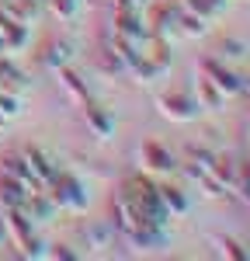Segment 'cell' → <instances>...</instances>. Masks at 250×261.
Instances as JSON below:
<instances>
[{
	"instance_id": "cell-9",
	"label": "cell",
	"mask_w": 250,
	"mask_h": 261,
	"mask_svg": "<svg viewBox=\"0 0 250 261\" xmlns=\"http://www.w3.org/2000/svg\"><path fill=\"white\" fill-rule=\"evenodd\" d=\"M21 209H24V213H28V216H32L35 223H49L52 216H56V213H59V205L49 199V192H45V188H35V192H28V199H24V205H21Z\"/></svg>"
},
{
	"instance_id": "cell-25",
	"label": "cell",
	"mask_w": 250,
	"mask_h": 261,
	"mask_svg": "<svg viewBox=\"0 0 250 261\" xmlns=\"http://www.w3.org/2000/svg\"><path fill=\"white\" fill-rule=\"evenodd\" d=\"M240 94H250V81H243V87H240Z\"/></svg>"
},
{
	"instance_id": "cell-23",
	"label": "cell",
	"mask_w": 250,
	"mask_h": 261,
	"mask_svg": "<svg viewBox=\"0 0 250 261\" xmlns=\"http://www.w3.org/2000/svg\"><path fill=\"white\" fill-rule=\"evenodd\" d=\"M45 258H63V261H73L77 251H70L66 244H52V251H45Z\"/></svg>"
},
{
	"instance_id": "cell-21",
	"label": "cell",
	"mask_w": 250,
	"mask_h": 261,
	"mask_svg": "<svg viewBox=\"0 0 250 261\" xmlns=\"http://www.w3.org/2000/svg\"><path fill=\"white\" fill-rule=\"evenodd\" d=\"M42 4H45L59 21H73L77 18V7H80V0H42Z\"/></svg>"
},
{
	"instance_id": "cell-15",
	"label": "cell",
	"mask_w": 250,
	"mask_h": 261,
	"mask_svg": "<svg viewBox=\"0 0 250 261\" xmlns=\"http://www.w3.org/2000/svg\"><path fill=\"white\" fill-rule=\"evenodd\" d=\"M70 60H73V45L66 39H56L45 45V53H42V63L49 66V70H63V66H70Z\"/></svg>"
},
{
	"instance_id": "cell-22",
	"label": "cell",
	"mask_w": 250,
	"mask_h": 261,
	"mask_svg": "<svg viewBox=\"0 0 250 261\" xmlns=\"http://www.w3.org/2000/svg\"><path fill=\"white\" fill-rule=\"evenodd\" d=\"M240 56H247V45L240 39H223L219 42V60H240Z\"/></svg>"
},
{
	"instance_id": "cell-5",
	"label": "cell",
	"mask_w": 250,
	"mask_h": 261,
	"mask_svg": "<svg viewBox=\"0 0 250 261\" xmlns=\"http://www.w3.org/2000/svg\"><path fill=\"white\" fill-rule=\"evenodd\" d=\"M198 73H205V77L215 84L226 98H229V94H240V87H243V77H236V73L226 66V60H219V56L202 60V63H198Z\"/></svg>"
},
{
	"instance_id": "cell-8",
	"label": "cell",
	"mask_w": 250,
	"mask_h": 261,
	"mask_svg": "<svg viewBox=\"0 0 250 261\" xmlns=\"http://www.w3.org/2000/svg\"><path fill=\"white\" fill-rule=\"evenodd\" d=\"M24 153V161H28V167H32V174H35V181H39L42 188L52 181V174L59 171V164H56V157H49L42 146H28V150H21Z\"/></svg>"
},
{
	"instance_id": "cell-10",
	"label": "cell",
	"mask_w": 250,
	"mask_h": 261,
	"mask_svg": "<svg viewBox=\"0 0 250 261\" xmlns=\"http://www.w3.org/2000/svg\"><path fill=\"white\" fill-rule=\"evenodd\" d=\"M0 171H4V174H11L14 181H21V185H24L28 192L42 188L39 181H35V174H32L28 161H24V153H4V157H0Z\"/></svg>"
},
{
	"instance_id": "cell-7",
	"label": "cell",
	"mask_w": 250,
	"mask_h": 261,
	"mask_svg": "<svg viewBox=\"0 0 250 261\" xmlns=\"http://www.w3.org/2000/svg\"><path fill=\"white\" fill-rule=\"evenodd\" d=\"M80 108H83V119H87V129H90L98 140H111V136H115V119H111L108 108H101L94 98L83 101Z\"/></svg>"
},
{
	"instance_id": "cell-19",
	"label": "cell",
	"mask_w": 250,
	"mask_h": 261,
	"mask_svg": "<svg viewBox=\"0 0 250 261\" xmlns=\"http://www.w3.org/2000/svg\"><path fill=\"white\" fill-rule=\"evenodd\" d=\"M212 251H215V254H219V258H233V261H247L250 254L247 251H243V244L236 241V237H223V233H219V237H212Z\"/></svg>"
},
{
	"instance_id": "cell-20",
	"label": "cell",
	"mask_w": 250,
	"mask_h": 261,
	"mask_svg": "<svg viewBox=\"0 0 250 261\" xmlns=\"http://www.w3.org/2000/svg\"><path fill=\"white\" fill-rule=\"evenodd\" d=\"M94 60H98V66H101L104 73H122L125 70V60L111 49V45H101V49L94 53Z\"/></svg>"
},
{
	"instance_id": "cell-13",
	"label": "cell",
	"mask_w": 250,
	"mask_h": 261,
	"mask_svg": "<svg viewBox=\"0 0 250 261\" xmlns=\"http://www.w3.org/2000/svg\"><path fill=\"white\" fill-rule=\"evenodd\" d=\"M28 84H32V81H28V73H24L18 63L4 53V56H0V87H4V91L21 94V91H28Z\"/></svg>"
},
{
	"instance_id": "cell-4",
	"label": "cell",
	"mask_w": 250,
	"mask_h": 261,
	"mask_svg": "<svg viewBox=\"0 0 250 261\" xmlns=\"http://www.w3.org/2000/svg\"><path fill=\"white\" fill-rule=\"evenodd\" d=\"M139 167H143V174H174L177 161H174V153L167 150L164 143L146 140L139 146Z\"/></svg>"
},
{
	"instance_id": "cell-6",
	"label": "cell",
	"mask_w": 250,
	"mask_h": 261,
	"mask_svg": "<svg viewBox=\"0 0 250 261\" xmlns=\"http://www.w3.org/2000/svg\"><path fill=\"white\" fill-rule=\"evenodd\" d=\"M24 45H28V24H21L0 11V53L18 56V53H24Z\"/></svg>"
},
{
	"instance_id": "cell-26",
	"label": "cell",
	"mask_w": 250,
	"mask_h": 261,
	"mask_svg": "<svg viewBox=\"0 0 250 261\" xmlns=\"http://www.w3.org/2000/svg\"><path fill=\"white\" fill-rule=\"evenodd\" d=\"M4 122H7V119H4V115H0V129H4Z\"/></svg>"
},
{
	"instance_id": "cell-14",
	"label": "cell",
	"mask_w": 250,
	"mask_h": 261,
	"mask_svg": "<svg viewBox=\"0 0 250 261\" xmlns=\"http://www.w3.org/2000/svg\"><path fill=\"white\" fill-rule=\"evenodd\" d=\"M24 199H28V188L0 171V209H18V205H24Z\"/></svg>"
},
{
	"instance_id": "cell-11",
	"label": "cell",
	"mask_w": 250,
	"mask_h": 261,
	"mask_svg": "<svg viewBox=\"0 0 250 261\" xmlns=\"http://www.w3.org/2000/svg\"><path fill=\"white\" fill-rule=\"evenodd\" d=\"M191 94H195V101H198V108H208V112L226 108V94L208 81L205 73H198V77H195V91H191Z\"/></svg>"
},
{
	"instance_id": "cell-1",
	"label": "cell",
	"mask_w": 250,
	"mask_h": 261,
	"mask_svg": "<svg viewBox=\"0 0 250 261\" xmlns=\"http://www.w3.org/2000/svg\"><path fill=\"white\" fill-rule=\"evenodd\" d=\"M45 192H49V199L56 202L59 209H66V213H83L87 209V188H83L80 178H73L70 171H56L52 174V181L45 185Z\"/></svg>"
},
{
	"instance_id": "cell-16",
	"label": "cell",
	"mask_w": 250,
	"mask_h": 261,
	"mask_svg": "<svg viewBox=\"0 0 250 261\" xmlns=\"http://www.w3.org/2000/svg\"><path fill=\"white\" fill-rule=\"evenodd\" d=\"M83 241H87V247H94V251L115 247V226L111 223H94V226L83 230Z\"/></svg>"
},
{
	"instance_id": "cell-2",
	"label": "cell",
	"mask_w": 250,
	"mask_h": 261,
	"mask_svg": "<svg viewBox=\"0 0 250 261\" xmlns=\"http://www.w3.org/2000/svg\"><path fill=\"white\" fill-rule=\"evenodd\" d=\"M157 108H160V115L170 122H195L198 119V101H195V94L191 91H184V87H170V91H164L160 98H157Z\"/></svg>"
},
{
	"instance_id": "cell-24",
	"label": "cell",
	"mask_w": 250,
	"mask_h": 261,
	"mask_svg": "<svg viewBox=\"0 0 250 261\" xmlns=\"http://www.w3.org/2000/svg\"><path fill=\"white\" fill-rule=\"evenodd\" d=\"M129 4H132V7H139V11H143L146 4H149V0H129Z\"/></svg>"
},
{
	"instance_id": "cell-18",
	"label": "cell",
	"mask_w": 250,
	"mask_h": 261,
	"mask_svg": "<svg viewBox=\"0 0 250 261\" xmlns=\"http://www.w3.org/2000/svg\"><path fill=\"white\" fill-rule=\"evenodd\" d=\"M157 192H160V202L167 205L170 216H184L188 213V199H184V192H181L177 185H157Z\"/></svg>"
},
{
	"instance_id": "cell-3",
	"label": "cell",
	"mask_w": 250,
	"mask_h": 261,
	"mask_svg": "<svg viewBox=\"0 0 250 261\" xmlns=\"http://www.w3.org/2000/svg\"><path fill=\"white\" fill-rule=\"evenodd\" d=\"M4 213V230H7V244L11 247H18L21 254H24V247L32 244V237H35V220L24 213V209H0Z\"/></svg>"
},
{
	"instance_id": "cell-17",
	"label": "cell",
	"mask_w": 250,
	"mask_h": 261,
	"mask_svg": "<svg viewBox=\"0 0 250 261\" xmlns=\"http://www.w3.org/2000/svg\"><path fill=\"white\" fill-rule=\"evenodd\" d=\"M59 73V84L66 87V94L77 101V105H83V101H90V91H87V81H80L70 66H63V70H56Z\"/></svg>"
},
{
	"instance_id": "cell-12",
	"label": "cell",
	"mask_w": 250,
	"mask_h": 261,
	"mask_svg": "<svg viewBox=\"0 0 250 261\" xmlns=\"http://www.w3.org/2000/svg\"><path fill=\"white\" fill-rule=\"evenodd\" d=\"M208 24H212V21L198 18L195 11H188L184 4L177 0V35H181V39H202V35H208Z\"/></svg>"
}]
</instances>
